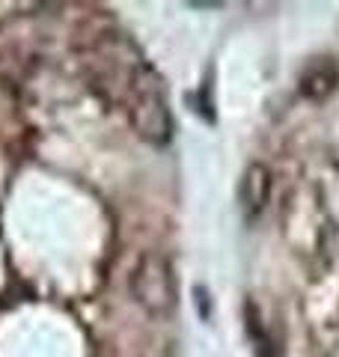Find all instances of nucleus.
I'll use <instances>...</instances> for the list:
<instances>
[{
    "label": "nucleus",
    "mask_w": 339,
    "mask_h": 357,
    "mask_svg": "<svg viewBox=\"0 0 339 357\" xmlns=\"http://www.w3.org/2000/svg\"><path fill=\"white\" fill-rule=\"evenodd\" d=\"M271 199V170L265 164H250L241 178V208L247 218H256Z\"/></svg>",
    "instance_id": "nucleus-4"
},
{
    "label": "nucleus",
    "mask_w": 339,
    "mask_h": 357,
    "mask_svg": "<svg viewBox=\"0 0 339 357\" xmlns=\"http://www.w3.org/2000/svg\"><path fill=\"white\" fill-rule=\"evenodd\" d=\"M339 86V66L333 57H315L303 66V72L298 77V89L303 98L310 102H324L331 98Z\"/></svg>",
    "instance_id": "nucleus-3"
},
{
    "label": "nucleus",
    "mask_w": 339,
    "mask_h": 357,
    "mask_svg": "<svg viewBox=\"0 0 339 357\" xmlns=\"http://www.w3.org/2000/svg\"><path fill=\"white\" fill-rule=\"evenodd\" d=\"M128 116L134 131L152 146H167L173 140V116H170L161 77L152 66H140L131 77L128 93Z\"/></svg>",
    "instance_id": "nucleus-1"
},
{
    "label": "nucleus",
    "mask_w": 339,
    "mask_h": 357,
    "mask_svg": "<svg viewBox=\"0 0 339 357\" xmlns=\"http://www.w3.org/2000/svg\"><path fill=\"white\" fill-rule=\"evenodd\" d=\"M131 295L152 319H170L179 307L176 271L164 253H143L131 271Z\"/></svg>",
    "instance_id": "nucleus-2"
}]
</instances>
